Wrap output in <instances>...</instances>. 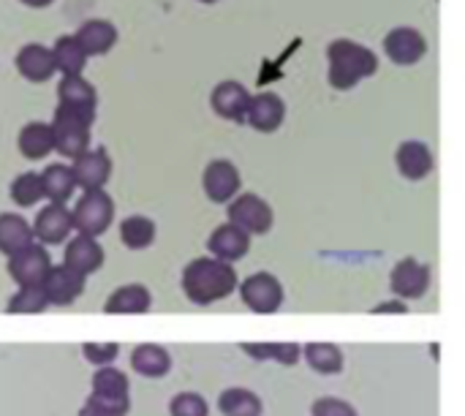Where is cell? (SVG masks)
<instances>
[{
	"label": "cell",
	"instance_id": "7402d4cb",
	"mask_svg": "<svg viewBox=\"0 0 465 416\" xmlns=\"http://www.w3.org/2000/svg\"><path fill=\"white\" fill-rule=\"evenodd\" d=\"M16 71L27 79V82H49L54 74V60H52V49H46L44 44H27L16 52Z\"/></svg>",
	"mask_w": 465,
	"mask_h": 416
},
{
	"label": "cell",
	"instance_id": "7c38bea8",
	"mask_svg": "<svg viewBox=\"0 0 465 416\" xmlns=\"http://www.w3.org/2000/svg\"><path fill=\"white\" fill-rule=\"evenodd\" d=\"M41 292H44V297H46L49 305L68 308V305H74L82 297L84 278L76 275L74 270H68L65 264H57V267L52 264L49 272H46V278H44V283H41Z\"/></svg>",
	"mask_w": 465,
	"mask_h": 416
},
{
	"label": "cell",
	"instance_id": "d590c367",
	"mask_svg": "<svg viewBox=\"0 0 465 416\" xmlns=\"http://www.w3.org/2000/svg\"><path fill=\"white\" fill-rule=\"evenodd\" d=\"M210 406L196 392H180L169 401V416H207Z\"/></svg>",
	"mask_w": 465,
	"mask_h": 416
},
{
	"label": "cell",
	"instance_id": "83f0119b",
	"mask_svg": "<svg viewBox=\"0 0 465 416\" xmlns=\"http://www.w3.org/2000/svg\"><path fill=\"white\" fill-rule=\"evenodd\" d=\"M248 357H253L256 362H278L283 368H294L302 357V346L300 343H242L240 346Z\"/></svg>",
	"mask_w": 465,
	"mask_h": 416
},
{
	"label": "cell",
	"instance_id": "4316f807",
	"mask_svg": "<svg viewBox=\"0 0 465 416\" xmlns=\"http://www.w3.org/2000/svg\"><path fill=\"white\" fill-rule=\"evenodd\" d=\"M41 188H44V199H49L52 204H65L74 196V177L71 169L65 163H52L46 166L41 174Z\"/></svg>",
	"mask_w": 465,
	"mask_h": 416
},
{
	"label": "cell",
	"instance_id": "cb8c5ba5",
	"mask_svg": "<svg viewBox=\"0 0 465 416\" xmlns=\"http://www.w3.org/2000/svg\"><path fill=\"white\" fill-rule=\"evenodd\" d=\"M16 147H19L22 158H27V161H44L54 150V139H52L49 123H27L19 131V136H16Z\"/></svg>",
	"mask_w": 465,
	"mask_h": 416
},
{
	"label": "cell",
	"instance_id": "5b68a950",
	"mask_svg": "<svg viewBox=\"0 0 465 416\" xmlns=\"http://www.w3.org/2000/svg\"><path fill=\"white\" fill-rule=\"evenodd\" d=\"M237 289H240L245 308L259 313V316H270V313L281 311V305H283V286L270 272L248 275L242 283H237Z\"/></svg>",
	"mask_w": 465,
	"mask_h": 416
},
{
	"label": "cell",
	"instance_id": "9a60e30c",
	"mask_svg": "<svg viewBox=\"0 0 465 416\" xmlns=\"http://www.w3.org/2000/svg\"><path fill=\"white\" fill-rule=\"evenodd\" d=\"M283 117H286V106H283L281 95H275V93L251 95V104H248V112H245V123L253 131L275 134L283 125Z\"/></svg>",
	"mask_w": 465,
	"mask_h": 416
},
{
	"label": "cell",
	"instance_id": "d6986e66",
	"mask_svg": "<svg viewBox=\"0 0 465 416\" xmlns=\"http://www.w3.org/2000/svg\"><path fill=\"white\" fill-rule=\"evenodd\" d=\"M150 305H153V294L147 286L125 283L106 297L104 313H109V316H139V313H147Z\"/></svg>",
	"mask_w": 465,
	"mask_h": 416
},
{
	"label": "cell",
	"instance_id": "4dcf8cb0",
	"mask_svg": "<svg viewBox=\"0 0 465 416\" xmlns=\"http://www.w3.org/2000/svg\"><path fill=\"white\" fill-rule=\"evenodd\" d=\"M120 240L131 251H144L155 243V223L144 215H131L120 223Z\"/></svg>",
	"mask_w": 465,
	"mask_h": 416
},
{
	"label": "cell",
	"instance_id": "d4e9b609",
	"mask_svg": "<svg viewBox=\"0 0 465 416\" xmlns=\"http://www.w3.org/2000/svg\"><path fill=\"white\" fill-rule=\"evenodd\" d=\"M33 240H35L33 237V226L22 215H16V213L0 215V253L5 259L19 253L22 248L33 245Z\"/></svg>",
	"mask_w": 465,
	"mask_h": 416
},
{
	"label": "cell",
	"instance_id": "9c48e42d",
	"mask_svg": "<svg viewBox=\"0 0 465 416\" xmlns=\"http://www.w3.org/2000/svg\"><path fill=\"white\" fill-rule=\"evenodd\" d=\"M52 267V259L44 245H27L19 253L8 256V275L16 286H41L46 272Z\"/></svg>",
	"mask_w": 465,
	"mask_h": 416
},
{
	"label": "cell",
	"instance_id": "8992f818",
	"mask_svg": "<svg viewBox=\"0 0 465 416\" xmlns=\"http://www.w3.org/2000/svg\"><path fill=\"white\" fill-rule=\"evenodd\" d=\"M52 128V139H54V150L63 155V158H76L82 155L84 150H90V125L79 117H74L71 112L65 109H54V117L49 123Z\"/></svg>",
	"mask_w": 465,
	"mask_h": 416
},
{
	"label": "cell",
	"instance_id": "603a6c76",
	"mask_svg": "<svg viewBox=\"0 0 465 416\" xmlns=\"http://www.w3.org/2000/svg\"><path fill=\"white\" fill-rule=\"evenodd\" d=\"M131 368L144 379H163L172 371V357L163 346L142 343L131 352Z\"/></svg>",
	"mask_w": 465,
	"mask_h": 416
},
{
	"label": "cell",
	"instance_id": "f35d334b",
	"mask_svg": "<svg viewBox=\"0 0 465 416\" xmlns=\"http://www.w3.org/2000/svg\"><path fill=\"white\" fill-rule=\"evenodd\" d=\"M373 313H406V302L401 300H392V302H381L373 308Z\"/></svg>",
	"mask_w": 465,
	"mask_h": 416
},
{
	"label": "cell",
	"instance_id": "ab89813d",
	"mask_svg": "<svg viewBox=\"0 0 465 416\" xmlns=\"http://www.w3.org/2000/svg\"><path fill=\"white\" fill-rule=\"evenodd\" d=\"M19 3H25L27 8H46V5L54 3V0H19Z\"/></svg>",
	"mask_w": 465,
	"mask_h": 416
},
{
	"label": "cell",
	"instance_id": "1f68e13d",
	"mask_svg": "<svg viewBox=\"0 0 465 416\" xmlns=\"http://www.w3.org/2000/svg\"><path fill=\"white\" fill-rule=\"evenodd\" d=\"M131 398L128 395H98L90 392L79 416H128Z\"/></svg>",
	"mask_w": 465,
	"mask_h": 416
},
{
	"label": "cell",
	"instance_id": "f546056e",
	"mask_svg": "<svg viewBox=\"0 0 465 416\" xmlns=\"http://www.w3.org/2000/svg\"><path fill=\"white\" fill-rule=\"evenodd\" d=\"M218 411L223 416H262L264 406H262V398H259L256 392L232 387V390L221 392V398H218Z\"/></svg>",
	"mask_w": 465,
	"mask_h": 416
},
{
	"label": "cell",
	"instance_id": "d6a6232c",
	"mask_svg": "<svg viewBox=\"0 0 465 416\" xmlns=\"http://www.w3.org/2000/svg\"><path fill=\"white\" fill-rule=\"evenodd\" d=\"M49 308L41 286H19L16 294L8 300L5 305V313H14V316H33V313H44Z\"/></svg>",
	"mask_w": 465,
	"mask_h": 416
},
{
	"label": "cell",
	"instance_id": "484cf974",
	"mask_svg": "<svg viewBox=\"0 0 465 416\" xmlns=\"http://www.w3.org/2000/svg\"><path fill=\"white\" fill-rule=\"evenodd\" d=\"M302 357L319 376H338L343 371V352L335 343H308L302 346Z\"/></svg>",
	"mask_w": 465,
	"mask_h": 416
},
{
	"label": "cell",
	"instance_id": "ffe728a7",
	"mask_svg": "<svg viewBox=\"0 0 465 416\" xmlns=\"http://www.w3.org/2000/svg\"><path fill=\"white\" fill-rule=\"evenodd\" d=\"M74 41L79 44L84 57H101L117 44V27L106 19H90L76 30Z\"/></svg>",
	"mask_w": 465,
	"mask_h": 416
},
{
	"label": "cell",
	"instance_id": "5bb4252c",
	"mask_svg": "<svg viewBox=\"0 0 465 416\" xmlns=\"http://www.w3.org/2000/svg\"><path fill=\"white\" fill-rule=\"evenodd\" d=\"M74 223H71V210L65 204H46L35 221H33V237L46 248V245H60L68 240Z\"/></svg>",
	"mask_w": 465,
	"mask_h": 416
},
{
	"label": "cell",
	"instance_id": "74e56055",
	"mask_svg": "<svg viewBox=\"0 0 465 416\" xmlns=\"http://www.w3.org/2000/svg\"><path fill=\"white\" fill-rule=\"evenodd\" d=\"M311 416H360L357 409L341 398H319L313 406H311Z\"/></svg>",
	"mask_w": 465,
	"mask_h": 416
},
{
	"label": "cell",
	"instance_id": "ac0fdd59",
	"mask_svg": "<svg viewBox=\"0 0 465 416\" xmlns=\"http://www.w3.org/2000/svg\"><path fill=\"white\" fill-rule=\"evenodd\" d=\"M63 264H65L68 270H74L76 275L87 278V275H93L95 270L104 267V248L98 245V240L84 237V234H76V237L65 245Z\"/></svg>",
	"mask_w": 465,
	"mask_h": 416
},
{
	"label": "cell",
	"instance_id": "60d3db41",
	"mask_svg": "<svg viewBox=\"0 0 465 416\" xmlns=\"http://www.w3.org/2000/svg\"><path fill=\"white\" fill-rule=\"evenodd\" d=\"M199 3H204V5H213V3H218V0H199Z\"/></svg>",
	"mask_w": 465,
	"mask_h": 416
},
{
	"label": "cell",
	"instance_id": "2e32d148",
	"mask_svg": "<svg viewBox=\"0 0 465 416\" xmlns=\"http://www.w3.org/2000/svg\"><path fill=\"white\" fill-rule=\"evenodd\" d=\"M251 104V93L240 84V82H221L213 95H210V106L221 120L229 123H245V112Z\"/></svg>",
	"mask_w": 465,
	"mask_h": 416
},
{
	"label": "cell",
	"instance_id": "52a82bcc",
	"mask_svg": "<svg viewBox=\"0 0 465 416\" xmlns=\"http://www.w3.org/2000/svg\"><path fill=\"white\" fill-rule=\"evenodd\" d=\"M57 106L71 112L74 117L84 120L87 125H93L95 112H98L95 87L90 82H84L82 76H63L57 84Z\"/></svg>",
	"mask_w": 465,
	"mask_h": 416
},
{
	"label": "cell",
	"instance_id": "836d02e7",
	"mask_svg": "<svg viewBox=\"0 0 465 416\" xmlns=\"http://www.w3.org/2000/svg\"><path fill=\"white\" fill-rule=\"evenodd\" d=\"M8 193H11V202H14L16 207H33V204H38V202L44 199L41 177H38L35 172H25V174H19V177L11 183Z\"/></svg>",
	"mask_w": 465,
	"mask_h": 416
},
{
	"label": "cell",
	"instance_id": "e575fe53",
	"mask_svg": "<svg viewBox=\"0 0 465 416\" xmlns=\"http://www.w3.org/2000/svg\"><path fill=\"white\" fill-rule=\"evenodd\" d=\"M93 392L98 395H128V376L114 365H104L93 373Z\"/></svg>",
	"mask_w": 465,
	"mask_h": 416
},
{
	"label": "cell",
	"instance_id": "7a4b0ae2",
	"mask_svg": "<svg viewBox=\"0 0 465 416\" xmlns=\"http://www.w3.org/2000/svg\"><path fill=\"white\" fill-rule=\"evenodd\" d=\"M327 60H330V84L335 90H351L357 87L362 79H371L379 71V57L349 38H338L327 46Z\"/></svg>",
	"mask_w": 465,
	"mask_h": 416
},
{
	"label": "cell",
	"instance_id": "f1b7e54d",
	"mask_svg": "<svg viewBox=\"0 0 465 416\" xmlns=\"http://www.w3.org/2000/svg\"><path fill=\"white\" fill-rule=\"evenodd\" d=\"M52 60H54V71H60L63 76H82V71L87 65V57L79 49V44L74 41V35H63L54 41Z\"/></svg>",
	"mask_w": 465,
	"mask_h": 416
},
{
	"label": "cell",
	"instance_id": "ba28073f",
	"mask_svg": "<svg viewBox=\"0 0 465 416\" xmlns=\"http://www.w3.org/2000/svg\"><path fill=\"white\" fill-rule=\"evenodd\" d=\"M390 289H392L395 300H401V302L422 300L430 289V267L417 259L398 262L390 275Z\"/></svg>",
	"mask_w": 465,
	"mask_h": 416
},
{
	"label": "cell",
	"instance_id": "44dd1931",
	"mask_svg": "<svg viewBox=\"0 0 465 416\" xmlns=\"http://www.w3.org/2000/svg\"><path fill=\"white\" fill-rule=\"evenodd\" d=\"M395 166L406 180L420 183L433 172V153L422 142H403L395 153Z\"/></svg>",
	"mask_w": 465,
	"mask_h": 416
},
{
	"label": "cell",
	"instance_id": "277c9868",
	"mask_svg": "<svg viewBox=\"0 0 465 416\" xmlns=\"http://www.w3.org/2000/svg\"><path fill=\"white\" fill-rule=\"evenodd\" d=\"M229 223L237 226L240 232H245L248 237L267 234L275 223V213L262 196L242 193V196H234L229 204Z\"/></svg>",
	"mask_w": 465,
	"mask_h": 416
},
{
	"label": "cell",
	"instance_id": "30bf717a",
	"mask_svg": "<svg viewBox=\"0 0 465 416\" xmlns=\"http://www.w3.org/2000/svg\"><path fill=\"white\" fill-rule=\"evenodd\" d=\"M68 169H71V177H74L76 188L98 191L112 177V158H109V153L104 147H95V150H84L82 155H76Z\"/></svg>",
	"mask_w": 465,
	"mask_h": 416
},
{
	"label": "cell",
	"instance_id": "3957f363",
	"mask_svg": "<svg viewBox=\"0 0 465 416\" xmlns=\"http://www.w3.org/2000/svg\"><path fill=\"white\" fill-rule=\"evenodd\" d=\"M112 221H114V202H112V196L104 188L84 191L79 196V202L74 204V210H71L74 229L79 234H84V237H93V240L106 234Z\"/></svg>",
	"mask_w": 465,
	"mask_h": 416
},
{
	"label": "cell",
	"instance_id": "8fae6325",
	"mask_svg": "<svg viewBox=\"0 0 465 416\" xmlns=\"http://www.w3.org/2000/svg\"><path fill=\"white\" fill-rule=\"evenodd\" d=\"M240 185H242V180H240L237 166H234L232 161H223V158L213 161V163L204 169V174H202L204 196H207L213 204H226V202H232V199L240 193Z\"/></svg>",
	"mask_w": 465,
	"mask_h": 416
},
{
	"label": "cell",
	"instance_id": "4fadbf2b",
	"mask_svg": "<svg viewBox=\"0 0 465 416\" xmlns=\"http://www.w3.org/2000/svg\"><path fill=\"white\" fill-rule=\"evenodd\" d=\"M384 52L395 65H417L428 54V41L417 27H395L384 38Z\"/></svg>",
	"mask_w": 465,
	"mask_h": 416
},
{
	"label": "cell",
	"instance_id": "8d00e7d4",
	"mask_svg": "<svg viewBox=\"0 0 465 416\" xmlns=\"http://www.w3.org/2000/svg\"><path fill=\"white\" fill-rule=\"evenodd\" d=\"M120 354V346L117 343H84L82 346V357L93 365V368H104V365H112Z\"/></svg>",
	"mask_w": 465,
	"mask_h": 416
},
{
	"label": "cell",
	"instance_id": "6da1fadb",
	"mask_svg": "<svg viewBox=\"0 0 465 416\" xmlns=\"http://www.w3.org/2000/svg\"><path fill=\"white\" fill-rule=\"evenodd\" d=\"M183 294L199 305V308H207V305H215L226 297H232V292L237 289V272L232 264L226 262H218L213 256H202V259H193L185 270H183Z\"/></svg>",
	"mask_w": 465,
	"mask_h": 416
},
{
	"label": "cell",
	"instance_id": "e0dca14e",
	"mask_svg": "<svg viewBox=\"0 0 465 416\" xmlns=\"http://www.w3.org/2000/svg\"><path fill=\"white\" fill-rule=\"evenodd\" d=\"M207 251L213 253V259L226 262V264H234V262H240V259L248 256V251H251V237H248L245 232H240L237 226L223 223V226H218V229L210 234Z\"/></svg>",
	"mask_w": 465,
	"mask_h": 416
}]
</instances>
